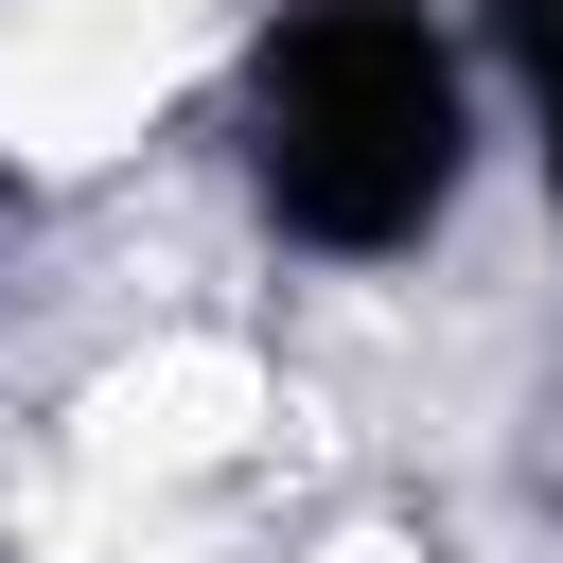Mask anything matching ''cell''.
I'll return each instance as SVG.
<instances>
[{"instance_id":"1","label":"cell","mask_w":563,"mask_h":563,"mask_svg":"<svg viewBox=\"0 0 563 563\" xmlns=\"http://www.w3.org/2000/svg\"><path fill=\"white\" fill-rule=\"evenodd\" d=\"M264 158H282V194L317 229H405L440 194V70H422V35L405 18H317L282 53V141Z\"/></svg>"},{"instance_id":"2","label":"cell","mask_w":563,"mask_h":563,"mask_svg":"<svg viewBox=\"0 0 563 563\" xmlns=\"http://www.w3.org/2000/svg\"><path fill=\"white\" fill-rule=\"evenodd\" d=\"M528 53H545V158H563V18H545V35H528Z\"/></svg>"}]
</instances>
